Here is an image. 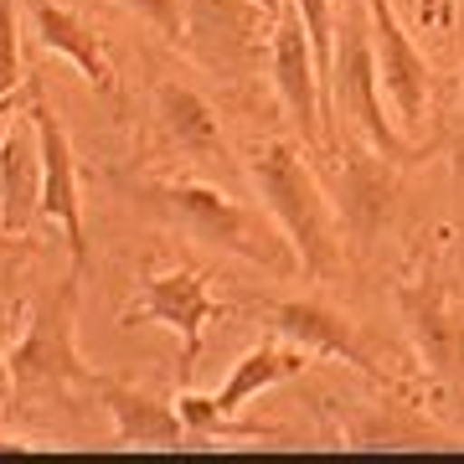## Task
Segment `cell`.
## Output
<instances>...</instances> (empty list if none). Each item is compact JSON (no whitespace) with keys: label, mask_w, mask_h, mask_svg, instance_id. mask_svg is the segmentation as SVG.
<instances>
[{"label":"cell","mask_w":464,"mask_h":464,"mask_svg":"<svg viewBox=\"0 0 464 464\" xmlns=\"http://www.w3.org/2000/svg\"><path fill=\"white\" fill-rule=\"evenodd\" d=\"M155 130H160V145L181 150V155H191V160H212V155H222V124H217V109L186 83H160L155 88Z\"/></svg>","instance_id":"cell-17"},{"label":"cell","mask_w":464,"mask_h":464,"mask_svg":"<svg viewBox=\"0 0 464 464\" xmlns=\"http://www.w3.org/2000/svg\"><path fill=\"white\" fill-rule=\"evenodd\" d=\"M413 16L423 32H433V26H449V16H454V0H413Z\"/></svg>","instance_id":"cell-24"},{"label":"cell","mask_w":464,"mask_h":464,"mask_svg":"<svg viewBox=\"0 0 464 464\" xmlns=\"http://www.w3.org/2000/svg\"><path fill=\"white\" fill-rule=\"evenodd\" d=\"M264 320L274 335L304 346L310 356H331V362H346L356 372H366V377L387 382L382 362L366 346L362 325L351 315H341V310H331V304H320V299H279V304H264Z\"/></svg>","instance_id":"cell-11"},{"label":"cell","mask_w":464,"mask_h":464,"mask_svg":"<svg viewBox=\"0 0 464 464\" xmlns=\"http://www.w3.org/2000/svg\"><path fill=\"white\" fill-rule=\"evenodd\" d=\"M398 170L402 166H392L372 145L351 150L341 160V222L351 227L356 243H372L387 227V217L398 207Z\"/></svg>","instance_id":"cell-12"},{"label":"cell","mask_w":464,"mask_h":464,"mask_svg":"<svg viewBox=\"0 0 464 464\" xmlns=\"http://www.w3.org/2000/svg\"><path fill=\"white\" fill-rule=\"evenodd\" d=\"M346 449H444V433L408 402H366L341 423Z\"/></svg>","instance_id":"cell-18"},{"label":"cell","mask_w":464,"mask_h":464,"mask_svg":"<svg viewBox=\"0 0 464 464\" xmlns=\"http://www.w3.org/2000/svg\"><path fill=\"white\" fill-rule=\"evenodd\" d=\"M186 32L181 42L191 47L197 63H207L222 78H237L258 63V52H268L274 36V11L258 0H181Z\"/></svg>","instance_id":"cell-5"},{"label":"cell","mask_w":464,"mask_h":464,"mask_svg":"<svg viewBox=\"0 0 464 464\" xmlns=\"http://www.w3.org/2000/svg\"><path fill=\"white\" fill-rule=\"evenodd\" d=\"M398 299V315H402V331L413 341L418 362L433 382H459L464 377V310L449 279L439 268H423L413 279H402L392 289Z\"/></svg>","instance_id":"cell-6"},{"label":"cell","mask_w":464,"mask_h":464,"mask_svg":"<svg viewBox=\"0 0 464 464\" xmlns=\"http://www.w3.org/2000/svg\"><path fill=\"white\" fill-rule=\"evenodd\" d=\"M310 32L315 47V67H320V99H325V145H331V119H335V5L331 0H289Z\"/></svg>","instance_id":"cell-19"},{"label":"cell","mask_w":464,"mask_h":464,"mask_svg":"<svg viewBox=\"0 0 464 464\" xmlns=\"http://www.w3.org/2000/svg\"><path fill=\"white\" fill-rule=\"evenodd\" d=\"M304 366H310V351L268 331V341H258L253 351H243V356L232 362L227 382H222V387L212 392L217 413H232V418H237L253 398H258V392H268V387H279V382L299 377Z\"/></svg>","instance_id":"cell-15"},{"label":"cell","mask_w":464,"mask_h":464,"mask_svg":"<svg viewBox=\"0 0 464 464\" xmlns=\"http://www.w3.org/2000/svg\"><path fill=\"white\" fill-rule=\"evenodd\" d=\"M176 413H181L186 433L191 439H279V429H264V423H243L232 413H217V402L207 392H191L181 387L176 392Z\"/></svg>","instance_id":"cell-20"},{"label":"cell","mask_w":464,"mask_h":464,"mask_svg":"<svg viewBox=\"0 0 464 464\" xmlns=\"http://www.w3.org/2000/svg\"><path fill=\"white\" fill-rule=\"evenodd\" d=\"M26 119L36 130V150H42V222L67 237V253L72 264L88 268V237H83V197H78V160H72V140H67V124L57 119L47 99H42V83L32 78V99H26Z\"/></svg>","instance_id":"cell-8"},{"label":"cell","mask_w":464,"mask_h":464,"mask_svg":"<svg viewBox=\"0 0 464 464\" xmlns=\"http://www.w3.org/2000/svg\"><path fill=\"white\" fill-rule=\"evenodd\" d=\"M0 449H36V439H16V433H0Z\"/></svg>","instance_id":"cell-25"},{"label":"cell","mask_w":464,"mask_h":464,"mask_svg":"<svg viewBox=\"0 0 464 464\" xmlns=\"http://www.w3.org/2000/svg\"><path fill=\"white\" fill-rule=\"evenodd\" d=\"M99 402L114 418V439L130 449H181L191 439L181 413L166 398H155L150 387H134V382H119L99 372Z\"/></svg>","instance_id":"cell-13"},{"label":"cell","mask_w":464,"mask_h":464,"mask_svg":"<svg viewBox=\"0 0 464 464\" xmlns=\"http://www.w3.org/2000/svg\"><path fill=\"white\" fill-rule=\"evenodd\" d=\"M78 299H83V268L72 264L47 295L32 304L26 331L11 341V413L36 418L99 392V372L78 351Z\"/></svg>","instance_id":"cell-1"},{"label":"cell","mask_w":464,"mask_h":464,"mask_svg":"<svg viewBox=\"0 0 464 464\" xmlns=\"http://www.w3.org/2000/svg\"><path fill=\"white\" fill-rule=\"evenodd\" d=\"M26 67H21V21H16V0H0V99L16 93Z\"/></svg>","instance_id":"cell-21"},{"label":"cell","mask_w":464,"mask_h":464,"mask_svg":"<svg viewBox=\"0 0 464 464\" xmlns=\"http://www.w3.org/2000/svg\"><path fill=\"white\" fill-rule=\"evenodd\" d=\"M459 114H464V109H459Z\"/></svg>","instance_id":"cell-27"},{"label":"cell","mask_w":464,"mask_h":464,"mask_svg":"<svg viewBox=\"0 0 464 464\" xmlns=\"http://www.w3.org/2000/svg\"><path fill=\"white\" fill-rule=\"evenodd\" d=\"M227 315L222 304L212 299L207 279L197 268H150L140 289L130 295V304L119 310L124 325H166V331L181 335V366L191 372L201 356V341L217 320Z\"/></svg>","instance_id":"cell-7"},{"label":"cell","mask_w":464,"mask_h":464,"mask_svg":"<svg viewBox=\"0 0 464 464\" xmlns=\"http://www.w3.org/2000/svg\"><path fill=\"white\" fill-rule=\"evenodd\" d=\"M42 217V150L36 130H11L0 140V227L5 232H32Z\"/></svg>","instance_id":"cell-16"},{"label":"cell","mask_w":464,"mask_h":464,"mask_svg":"<svg viewBox=\"0 0 464 464\" xmlns=\"http://www.w3.org/2000/svg\"><path fill=\"white\" fill-rule=\"evenodd\" d=\"M124 11H134V21H145L155 36H166V42H181L186 32V11L181 0H119Z\"/></svg>","instance_id":"cell-22"},{"label":"cell","mask_w":464,"mask_h":464,"mask_svg":"<svg viewBox=\"0 0 464 464\" xmlns=\"http://www.w3.org/2000/svg\"><path fill=\"white\" fill-rule=\"evenodd\" d=\"M248 181L264 197V212L284 227L299 253V274L331 279L341 268V217H335L325 186L315 181L310 160L289 140H258L248 150Z\"/></svg>","instance_id":"cell-3"},{"label":"cell","mask_w":464,"mask_h":464,"mask_svg":"<svg viewBox=\"0 0 464 464\" xmlns=\"http://www.w3.org/2000/svg\"><path fill=\"white\" fill-rule=\"evenodd\" d=\"M258 5H268L274 16H284V11H289V0H258Z\"/></svg>","instance_id":"cell-26"},{"label":"cell","mask_w":464,"mask_h":464,"mask_svg":"<svg viewBox=\"0 0 464 464\" xmlns=\"http://www.w3.org/2000/svg\"><path fill=\"white\" fill-rule=\"evenodd\" d=\"M11 413V320H0V418Z\"/></svg>","instance_id":"cell-23"},{"label":"cell","mask_w":464,"mask_h":464,"mask_svg":"<svg viewBox=\"0 0 464 464\" xmlns=\"http://www.w3.org/2000/svg\"><path fill=\"white\" fill-rule=\"evenodd\" d=\"M268 72H274V88H279L284 114L295 119L299 140L310 150L325 145V99H320V67H315V47H310V32L299 11L289 5L279 21H274V36H268Z\"/></svg>","instance_id":"cell-10"},{"label":"cell","mask_w":464,"mask_h":464,"mask_svg":"<svg viewBox=\"0 0 464 464\" xmlns=\"http://www.w3.org/2000/svg\"><path fill=\"white\" fill-rule=\"evenodd\" d=\"M335 114L346 109L356 119L362 140L377 155H387L392 166H418L429 160L433 145H413L408 134L382 114V78H377V47H372V16H366V0L341 11L335 26Z\"/></svg>","instance_id":"cell-4"},{"label":"cell","mask_w":464,"mask_h":464,"mask_svg":"<svg viewBox=\"0 0 464 464\" xmlns=\"http://www.w3.org/2000/svg\"><path fill=\"white\" fill-rule=\"evenodd\" d=\"M134 197L150 201L160 217H170L181 232H191L207 248H222L243 264L264 268L274 279L299 274V253L284 237V227L258 207H243L237 197H227L222 186L207 181H140Z\"/></svg>","instance_id":"cell-2"},{"label":"cell","mask_w":464,"mask_h":464,"mask_svg":"<svg viewBox=\"0 0 464 464\" xmlns=\"http://www.w3.org/2000/svg\"><path fill=\"white\" fill-rule=\"evenodd\" d=\"M366 16H372V47H377V78L382 93L398 114V130L413 134L423 130L433 103V67L429 57L418 52V42L408 36V26L398 21V5L392 0H366Z\"/></svg>","instance_id":"cell-9"},{"label":"cell","mask_w":464,"mask_h":464,"mask_svg":"<svg viewBox=\"0 0 464 464\" xmlns=\"http://www.w3.org/2000/svg\"><path fill=\"white\" fill-rule=\"evenodd\" d=\"M26 11H32V26L42 36V47L67 57L99 93H114L119 78H114V63H109V47H103V36L78 11H67L63 0H26Z\"/></svg>","instance_id":"cell-14"}]
</instances>
